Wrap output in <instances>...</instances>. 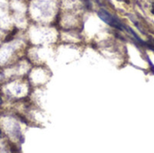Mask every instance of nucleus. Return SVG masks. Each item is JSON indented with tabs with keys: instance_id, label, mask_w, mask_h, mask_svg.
I'll use <instances>...</instances> for the list:
<instances>
[{
	"instance_id": "423d86ee",
	"label": "nucleus",
	"mask_w": 154,
	"mask_h": 153,
	"mask_svg": "<svg viewBox=\"0 0 154 153\" xmlns=\"http://www.w3.org/2000/svg\"><path fill=\"white\" fill-rule=\"evenodd\" d=\"M0 135H1V131H0Z\"/></svg>"
},
{
	"instance_id": "20e7f679",
	"label": "nucleus",
	"mask_w": 154,
	"mask_h": 153,
	"mask_svg": "<svg viewBox=\"0 0 154 153\" xmlns=\"http://www.w3.org/2000/svg\"><path fill=\"white\" fill-rule=\"evenodd\" d=\"M152 13L154 14V1L153 3H152Z\"/></svg>"
},
{
	"instance_id": "f257e3e1",
	"label": "nucleus",
	"mask_w": 154,
	"mask_h": 153,
	"mask_svg": "<svg viewBox=\"0 0 154 153\" xmlns=\"http://www.w3.org/2000/svg\"><path fill=\"white\" fill-rule=\"evenodd\" d=\"M97 14L99 16V18L104 21L106 23L109 24L110 26L112 27H115L118 30H125V25L114 15H112L110 13H108L106 10L105 9H100L98 12H97Z\"/></svg>"
},
{
	"instance_id": "f03ea898",
	"label": "nucleus",
	"mask_w": 154,
	"mask_h": 153,
	"mask_svg": "<svg viewBox=\"0 0 154 153\" xmlns=\"http://www.w3.org/2000/svg\"><path fill=\"white\" fill-rule=\"evenodd\" d=\"M150 47H152V48H154V40H152L150 42H149V44H148Z\"/></svg>"
},
{
	"instance_id": "39448f33",
	"label": "nucleus",
	"mask_w": 154,
	"mask_h": 153,
	"mask_svg": "<svg viewBox=\"0 0 154 153\" xmlns=\"http://www.w3.org/2000/svg\"><path fill=\"white\" fill-rule=\"evenodd\" d=\"M2 104V97H1V96H0V105Z\"/></svg>"
},
{
	"instance_id": "7ed1b4c3",
	"label": "nucleus",
	"mask_w": 154,
	"mask_h": 153,
	"mask_svg": "<svg viewBox=\"0 0 154 153\" xmlns=\"http://www.w3.org/2000/svg\"><path fill=\"white\" fill-rule=\"evenodd\" d=\"M83 1L86 3V5H88V6L90 5V0H83Z\"/></svg>"
}]
</instances>
